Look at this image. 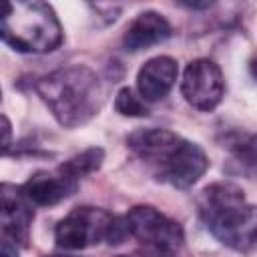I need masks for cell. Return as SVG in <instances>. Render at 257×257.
<instances>
[{
	"label": "cell",
	"mask_w": 257,
	"mask_h": 257,
	"mask_svg": "<svg viewBox=\"0 0 257 257\" xmlns=\"http://www.w3.org/2000/svg\"><path fill=\"white\" fill-rule=\"evenodd\" d=\"M126 147L155 169L157 181L189 189L209 167L205 151L167 128H139L126 137Z\"/></svg>",
	"instance_id": "cell-1"
},
{
	"label": "cell",
	"mask_w": 257,
	"mask_h": 257,
	"mask_svg": "<svg viewBox=\"0 0 257 257\" xmlns=\"http://www.w3.org/2000/svg\"><path fill=\"white\" fill-rule=\"evenodd\" d=\"M199 217L207 231L235 251L257 245V207L247 203L243 189L233 183H213L197 199Z\"/></svg>",
	"instance_id": "cell-2"
},
{
	"label": "cell",
	"mask_w": 257,
	"mask_h": 257,
	"mask_svg": "<svg viewBox=\"0 0 257 257\" xmlns=\"http://www.w3.org/2000/svg\"><path fill=\"white\" fill-rule=\"evenodd\" d=\"M36 90L52 116L66 128L88 122L102 104V84L88 66H66L36 82Z\"/></svg>",
	"instance_id": "cell-3"
},
{
	"label": "cell",
	"mask_w": 257,
	"mask_h": 257,
	"mask_svg": "<svg viewBox=\"0 0 257 257\" xmlns=\"http://www.w3.org/2000/svg\"><path fill=\"white\" fill-rule=\"evenodd\" d=\"M2 40L26 54L52 52L62 42V26L46 2H6L0 20Z\"/></svg>",
	"instance_id": "cell-4"
},
{
	"label": "cell",
	"mask_w": 257,
	"mask_h": 257,
	"mask_svg": "<svg viewBox=\"0 0 257 257\" xmlns=\"http://www.w3.org/2000/svg\"><path fill=\"white\" fill-rule=\"evenodd\" d=\"M116 215L98 207H76L56 223L54 239L60 249L78 251L110 239Z\"/></svg>",
	"instance_id": "cell-5"
},
{
	"label": "cell",
	"mask_w": 257,
	"mask_h": 257,
	"mask_svg": "<svg viewBox=\"0 0 257 257\" xmlns=\"http://www.w3.org/2000/svg\"><path fill=\"white\" fill-rule=\"evenodd\" d=\"M126 227L141 247H159L177 251L183 245V227L149 205H137L126 215Z\"/></svg>",
	"instance_id": "cell-6"
},
{
	"label": "cell",
	"mask_w": 257,
	"mask_h": 257,
	"mask_svg": "<svg viewBox=\"0 0 257 257\" xmlns=\"http://www.w3.org/2000/svg\"><path fill=\"white\" fill-rule=\"evenodd\" d=\"M181 92L185 100L197 110H213L225 92V80L221 68L209 58H197L187 64L181 80Z\"/></svg>",
	"instance_id": "cell-7"
},
{
	"label": "cell",
	"mask_w": 257,
	"mask_h": 257,
	"mask_svg": "<svg viewBox=\"0 0 257 257\" xmlns=\"http://www.w3.org/2000/svg\"><path fill=\"white\" fill-rule=\"evenodd\" d=\"M2 231L4 237L12 239L16 245H28L30 225L34 219V209L30 199L24 195L22 187L2 185Z\"/></svg>",
	"instance_id": "cell-8"
},
{
	"label": "cell",
	"mask_w": 257,
	"mask_h": 257,
	"mask_svg": "<svg viewBox=\"0 0 257 257\" xmlns=\"http://www.w3.org/2000/svg\"><path fill=\"white\" fill-rule=\"evenodd\" d=\"M76 189H78V181L60 169H56L54 173L38 171L22 185V191L30 199V203L40 207H50L60 203L70 195H74Z\"/></svg>",
	"instance_id": "cell-9"
},
{
	"label": "cell",
	"mask_w": 257,
	"mask_h": 257,
	"mask_svg": "<svg viewBox=\"0 0 257 257\" xmlns=\"http://www.w3.org/2000/svg\"><path fill=\"white\" fill-rule=\"evenodd\" d=\"M179 68L171 56H155L147 60L137 74V88L145 102H157L169 94L177 80Z\"/></svg>",
	"instance_id": "cell-10"
},
{
	"label": "cell",
	"mask_w": 257,
	"mask_h": 257,
	"mask_svg": "<svg viewBox=\"0 0 257 257\" xmlns=\"http://www.w3.org/2000/svg\"><path fill=\"white\" fill-rule=\"evenodd\" d=\"M169 36H171V24L167 22V18L161 16L159 12L147 10V12H141L128 24L122 36V44L128 52H139L165 42Z\"/></svg>",
	"instance_id": "cell-11"
},
{
	"label": "cell",
	"mask_w": 257,
	"mask_h": 257,
	"mask_svg": "<svg viewBox=\"0 0 257 257\" xmlns=\"http://www.w3.org/2000/svg\"><path fill=\"white\" fill-rule=\"evenodd\" d=\"M102 161H104V151L100 147H90V149L74 155L72 159L64 161L58 169L78 181L80 177H86V175L98 171L100 165H102Z\"/></svg>",
	"instance_id": "cell-12"
},
{
	"label": "cell",
	"mask_w": 257,
	"mask_h": 257,
	"mask_svg": "<svg viewBox=\"0 0 257 257\" xmlns=\"http://www.w3.org/2000/svg\"><path fill=\"white\" fill-rule=\"evenodd\" d=\"M239 163L243 165H257V135L247 133H231L225 139V145Z\"/></svg>",
	"instance_id": "cell-13"
},
{
	"label": "cell",
	"mask_w": 257,
	"mask_h": 257,
	"mask_svg": "<svg viewBox=\"0 0 257 257\" xmlns=\"http://www.w3.org/2000/svg\"><path fill=\"white\" fill-rule=\"evenodd\" d=\"M114 108L118 114L122 116H147L149 114V108L145 104L143 98L135 96L131 88H120L116 92V98H114Z\"/></svg>",
	"instance_id": "cell-14"
},
{
	"label": "cell",
	"mask_w": 257,
	"mask_h": 257,
	"mask_svg": "<svg viewBox=\"0 0 257 257\" xmlns=\"http://www.w3.org/2000/svg\"><path fill=\"white\" fill-rule=\"evenodd\" d=\"M141 257H177L175 251L169 249H159V247H141L139 249Z\"/></svg>",
	"instance_id": "cell-15"
},
{
	"label": "cell",
	"mask_w": 257,
	"mask_h": 257,
	"mask_svg": "<svg viewBox=\"0 0 257 257\" xmlns=\"http://www.w3.org/2000/svg\"><path fill=\"white\" fill-rule=\"evenodd\" d=\"M0 257H18V251H16V243L8 237L2 239V245H0Z\"/></svg>",
	"instance_id": "cell-16"
},
{
	"label": "cell",
	"mask_w": 257,
	"mask_h": 257,
	"mask_svg": "<svg viewBox=\"0 0 257 257\" xmlns=\"http://www.w3.org/2000/svg\"><path fill=\"white\" fill-rule=\"evenodd\" d=\"M2 133H4V141H2V151L8 153V147H10V122L6 116H2Z\"/></svg>",
	"instance_id": "cell-17"
},
{
	"label": "cell",
	"mask_w": 257,
	"mask_h": 257,
	"mask_svg": "<svg viewBox=\"0 0 257 257\" xmlns=\"http://www.w3.org/2000/svg\"><path fill=\"white\" fill-rule=\"evenodd\" d=\"M249 68H251V74H253V76L257 78V56H255V58L251 60V64H249Z\"/></svg>",
	"instance_id": "cell-18"
},
{
	"label": "cell",
	"mask_w": 257,
	"mask_h": 257,
	"mask_svg": "<svg viewBox=\"0 0 257 257\" xmlns=\"http://www.w3.org/2000/svg\"><path fill=\"white\" fill-rule=\"evenodd\" d=\"M50 257H60V255H50Z\"/></svg>",
	"instance_id": "cell-19"
},
{
	"label": "cell",
	"mask_w": 257,
	"mask_h": 257,
	"mask_svg": "<svg viewBox=\"0 0 257 257\" xmlns=\"http://www.w3.org/2000/svg\"><path fill=\"white\" fill-rule=\"evenodd\" d=\"M116 257H126V255H116Z\"/></svg>",
	"instance_id": "cell-20"
}]
</instances>
